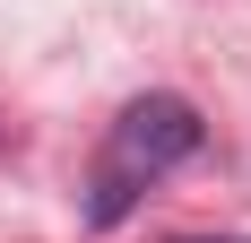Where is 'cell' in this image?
Wrapping results in <instances>:
<instances>
[{
	"label": "cell",
	"instance_id": "cell-1",
	"mask_svg": "<svg viewBox=\"0 0 251 243\" xmlns=\"http://www.w3.org/2000/svg\"><path fill=\"white\" fill-rule=\"evenodd\" d=\"M191 148H200V113H191L182 96H139V104H122V122L104 130L96 182H87V226H122L130 200L148 191L156 174H174Z\"/></svg>",
	"mask_w": 251,
	"mask_h": 243
},
{
	"label": "cell",
	"instance_id": "cell-2",
	"mask_svg": "<svg viewBox=\"0 0 251 243\" xmlns=\"http://www.w3.org/2000/svg\"><path fill=\"white\" fill-rule=\"evenodd\" d=\"M182 243H243V235H182Z\"/></svg>",
	"mask_w": 251,
	"mask_h": 243
}]
</instances>
